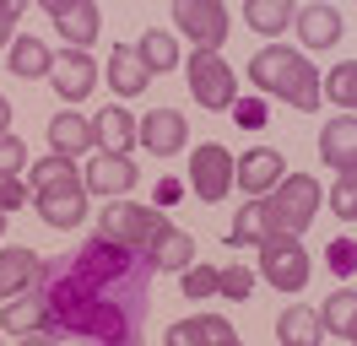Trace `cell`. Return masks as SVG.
Masks as SVG:
<instances>
[{
  "mask_svg": "<svg viewBox=\"0 0 357 346\" xmlns=\"http://www.w3.org/2000/svg\"><path fill=\"white\" fill-rule=\"evenodd\" d=\"M282 179H287V163L276 146H249L238 157V190H249V200H266Z\"/></svg>",
  "mask_w": 357,
  "mask_h": 346,
  "instance_id": "10",
  "label": "cell"
},
{
  "mask_svg": "<svg viewBox=\"0 0 357 346\" xmlns=\"http://www.w3.org/2000/svg\"><path fill=\"white\" fill-rule=\"evenodd\" d=\"M233 341H238V330L222 314H195V319L168 324V341L162 346H233Z\"/></svg>",
  "mask_w": 357,
  "mask_h": 346,
  "instance_id": "16",
  "label": "cell"
},
{
  "mask_svg": "<svg viewBox=\"0 0 357 346\" xmlns=\"http://www.w3.org/2000/svg\"><path fill=\"white\" fill-rule=\"evenodd\" d=\"M49 6V22L60 27V38L70 49H82V43L98 38V27H103V11L92 6V0H44Z\"/></svg>",
  "mask_w": 357,
  "mask_h": 346,
  "instance_id": "12",
  "label": "cell"
},
{
  "mask_svg": "<svg viewBox=\"0 0 357 346\" xmlns=\"http://www.w3.org/2000/svg\"><path fill=\"white\" fill-rule=\"evenodd\" d=\"M49 146H54V157H82V151H92V119H82V114H54L49 119Z\"/></svg>",
  "mask_w": 357,
  "mask_h": 346,
  "instance_id": "24",
  "label": "cell"
},
{
  "mask_svg": "<svg viewBox=\"0 0 357 346\" xmlns=\"http://www.w3.org/2000/svg\"><path fill=\"white\" fill-rule=\"evenodd\" d=\"M184 76H190L195 103L211 108V114H222V108L238 103V82H233V70H227L222 49H195V54H190V65H184Z\"/></svg>",
  "mask_w": 357,
  "mask_h": 346,
  "instance_id": "5",
  "label": "cell"
},
{
  "mask_svg": "<svg viewBox=\"0 0 357 346\" xmlns=\"http://www.w3.org/2000/svg\"><path fill=\"white\" fill-rule=\"evenodd\" d=\"M44 281V260L33 255L27 243H6L0 249V303L22 298L27 287H38Z\"/></svg>",
  "mask_w": 357,
  "mask_h": 346,
  "instance_id": "14",
  "label": "cell"
},
{
  "mask_svg": "<svg viewBox=\"0 0 357 346\" xmlns=\"http://www.w3.org/2000/svg\"><path fill=\"white\" fill-rule=\"evenodd\" d=\"M276 336H282V346H319L325 324H319V314H314L309 303H292V308H282V319H276Z\"/></svg>",
  "mask_w": 357,
  "mask_h": 346,
  "instance_id": "25",
  "label": "cell"
},
{
  "mask_svg": "<svg viewBox=\"0 0 357 346\" xmlns=\"http://www.w3.org/2000/svg\"><path fill=\"white\" fill-rule=\"evenodd\" d=\"M22 346H60V336H49V330H38V336H22Z\"/></svg>",
  "mask_w": 357,
  "mask_h": 346,
  "instance_id": "42",
  "label": "cell"
},
{
  "mask_svg": "<svg viewBox=\"0 0 357 346\" xmlns=\"http://www.w3.org/2000/svg\"><path fill=\"white\" fill-rule=\"evenodd\" d=\"M49 82H54V92H60L66 103H82L92 92V82H98V65H92L87 49H60L54 65H49Z\"/></svg>",
  "mask_w": 357,
  "mask_h": 346,
  "instance_id": "11",
  "label": "cell"
},
{
  "mask_svg": "<svg viewBox=\"0 0 357 346\" xmlns=\"http://www.w3.org/2000/svg\"><path fill=\"white\" fill-rule=\"evenodd\" d=\"M276 233H282V222H276V211H271V195H266V200H249L244 211L233 216L227 243H233V249H244V243H255V249H260V243H271Z\"/></svg>",
  "mask_w": 357,
  "mask_h": 346,
  "instance_id": "17",
  "label": "cell"
},
{
  "mask_svg": "<svg viewBox=\"0 0 357 346\" xmlns=\"http://www.w3.org/2000/svg\"><path fill=\"white\" fill-rule=\"evenodd\" d=\"M135 135H141V125H135L125 108H98V114H92V146L98 151L125 157V151L135 146Z\"/></svg>",
  "mask_w": 357,
  "mask_h": 346,
  "instance_id": "20",
  "label": "cell"
},
{
  "mask_svg": "<svg viewBox=\"0 0 357 346\" xmlns=\"http://www.w3.org/2000/svg\"><path fill=\"white\" fill-rule=\"evenodd\" d=\"M162 227H168V216L157 211V206H141V200H114L109 211L98 216V233L125 243V249H135V255H152Z\"/></svg>",
  "mask_w": 357,
  "mask_h": 346,
  "instance_id": "4",
  "label": "cell"
},
{
  "mask_svg": "<svg viewBox=\"0 0 357 346\" xmlns=\"http://www.w3.org/2000/svg\"><path fill=\"white\" fill-rule=\"evenodd\" d=\"M319 157L335 173H357V114H341L319 130Z\"/></svg>",
  "mask_w": 357,
  "mask_h": 346,
  "instance_id": "19",
  "label": "cell"
},
{
  "mask_svg": "<svg viewBox=\"0 0 357 346\" xmlns=\"http://www.w3.org/2000/svg\"><path fill=\"white\" fill-rule=\"evenodd\" d=\"M135 54H141V65H146V70L157 76V70H174V65H178V43H174V33L152 27V33H141Z\"/></svg>",
  "mask_w": 357,
  "mask_h": 346,
  "instance_id": "29",
  "label": "cell"
},
{
  "mask_svg": "<svg viewBox=\"0 0 357 346\" xmlns=\"http://www.w3.org/2000/svg\"><path fill=\"white\" fill-rule=\"evenodd\" d=\"M244 17L255 33H282V27H292V17H298V6H287V0H249L244 6Z\"/></svg>",
  "mask_w": 357,
  "mask_h": 346,
  "instance_id": "30",
  "label": "cell"
},
{
  "mask_svg": "<svg viewBox=\"0 0 357 346\" xmlns=\"http://www.w3.org/2000/svg\"><path fill=\"white\" fill-rule=\"evenodd\" d=\"M6 65H11V76H22V82H38V76H49V65H54V54H49L44 38H11V54H6Z\"/></svg>",
  "mask_w": 357,
  "mask_h": 346,
  "instance_id": "26",
  "label": "cell"
},
{
  "mask_svg": "<svg viewBox=\"0 0 357 346\" xmlns=\"http://www.w3.org/2000/svg\"><path fill=\"white\" fill-rule=\"evenodd\" d=\"M0 233H6V211H0Z\"/></svg>",
  "mask_w": 357,
  "mask_h": 346,
  "instance_id": "44",
  "label": "cell"
},
{
  "mask_svg": "<svg viewBox=\"0 0 357 346\" xmlns=\"http://www.w3.org/2000/svg\"><path fill=\"white\" fill-rule=\"evenodd\" d=\"M325 98H335L347 114H357V60H341L331 76H325Z\"/></svg>",
  "mask_w": 357,
  "mask_h": 346,
  "instance_id": "31",
  "label": "cell"
},
{
  "mask_svg": "<svg viewBox=\"0 0 357 346\" xmlns=\"http://www.w3.org/2000/svg\"><path fill=\"white\" fill-rule=\"evenodd\" d=\"M331 211H335V216H347V222L357 216V173H341V179H335V190H331Z\"/></svg>",
  "mask_w": 357,
  "mask_h": 346,
  "instance_id": "36",
  "label": "cell"
},
{
  "mask_svg": "<svg viewBox=\"0 0 357 346\" xmlns=\"http://www.w3.org/2000/svg\"><path fill=\"white\" fill-rule=\"evenodd\" d=\"M233 184H238V157L222 141H206V146L190 151V190L201 195L206 206H217Z\"/></svg>",
  "mask_w": 357,
  "mask_h": 346,
  "instance_id": "7",
  "label": "cell"
},
{
  "mask_svg": "<svg viewBox=\"0 0 357 346\" xmlns=\"http://www.w3.org/2000/svg\"><path fill=\"white\" fill-rule=\"evenodd\" d=\"M249 82L260 86V98H282V103L303 108V114H314L325 103V76L309 65L303 49H287V43H266L249 60Z\"/></svg>",
  "mask_w": 357,
  "mask_h": 346,
  "instance_id": "2",
  "label": "cell"
},
{
  "mask_svg": "<svg viewBox=\"0 0 357 346\" xmlns=\"http://www.w3.org/2000/svg\"><path fill=\"white\" fill-rule=\"evenodd\" d=\"M292 27H298V43L331 49V43L341 38V11H335V6H303V11L292 17Z\"/></svg>",
  "mask_w": 357,
  "mask_h": 346,
  "instance_id": "23",
  "label": "cell"
},
{
  "mask_svg": "<svg viewBox=\"0 0 357 346\" xmlns=\"http://www.w3.org/2000/svg\"><path fill=\"white\" fill-rule=\"evenodd\" d=\"M178 287H184V298H211V292H222V271L217 265H190Z\"/></svg>",
  "mask_w": 357,
  "mask_h": 346,
  "instance_id": "33",
  "label": "cell"
},
{
  "mask_svg": "<svg viewBox=\"0 0 357 346\" xmlns=\"http://www.w3.org/2000/svg\"><path fill=\"white\" fill-rule=\"evenodd\" d=\"M233 119H238V130H260L266 125V98L260 92H238V103L227 108Z\"/></svg>",
  "mask_w": 357,
  "mask_h": 346,
  "instance_id": "34",
  "label": "cell"
},
{
  "mask_svg": "<svg viewBox=\"0 0 357 346\" xmlns=\"http://www.w3.org/2000/svg\"><path fill=\"white\" fill-rule=\"evenodd\" d=\"M44 298H49V336H76V341L92 346H141V314H146V298H119V292H103L92 287L76 265H44Z\"/></svg>",
  "mask_w": 357,
  "mask_h": 346,
  "instance_id": "1",
  "label": "cell"
},
{
  "mask_svg": "<svg viewBox=\"0 0 357 346\" xmlns=\"http://www.w3.org/2000/svg\"><path fill=\"white\" fill-rule=\"evenodd\" d=\"M27 195H33V190H27L22 179H0V211L11 216L17 206H27Z\"/></svg>",
  "mask_w": 357,
  "mask_h": 346,
  "instance_id": "39",
  "label": "cell"
},
{
  "mask_svg": "<svg viewBox=\"0 0 357 346\" xmlns=\"http://www.w3.org/2000/svg\"><path fill=\"white\" fill-rule=\"evenodd\" d=\"M6 130H11V103L0 98V135H6Z\"/></svg>",
  "mask_w": 357,
  "mask_h": 346,
  "instance_id": "43",
  "label": "cell"
},
{
  "mask_svg": "<svg viewBox=\"0 0 357 346\" xmlns=\"http://www.w3.org/2000/svg\"><path fill=\"white\" fill-rule=\"evenodd\" d=\"M233 346H238V341H233Z\"/></svg>",
  "mask_w": 357,
  "mask_h": 346,
  "instance_id": "46",
  "label": "cell"
},
{
  "mask_svg": "<svg viewBox=\"0 0 357 346\" xmlns=\"http://www.w3.org/2000/svg\"><path fill=\"white\" fill-rule=\"evenodd\" d=\"M152 200H157V211H162V206H174V200H178V179H157Z\"/></svg>",
  "mask_w": 357,
  "mask_h": 346,
  "instance_id": "41",
  "label": "cell"
},
{
  "mask_svg": "<svg viewBox=\"0 0 357 346\" xmlns=\"http://www.w3.org/2000/svg\"><path fill=\"white\" fill-rule=\"evenodd\" d=\"M82 184H87V195H125L135 184V163L130 157H114V151H92Z\"/></svg>",
  "mask_w": 357,
  "mask_h": 346,
  "instance_id": "18",
  "label": "cell"
},
{
  "mask_svg": "<svg viewBox=\"0 0 357 346\" xmlns=\"http://www.w3.org/2000/svg\"><path fill=\"white\" fill-rule=\"evenodd\" d=\"M319 324H325L331 336H341V341H352V330H357V292H352V287H341V292H331V298H325Z\"/></svg>",
  "mask_w": 357,
  "mask_h": 346,
  "instance_id": "28",
  "label": "cell"
},
{
  "mask_svg": "<svg viewBox=\"0 0 357 346\" xmlns=\"http://www.w3.org/2000/svg\"><path fill=\"white\" fill-rule=\"evenodd\" d=\"M319 200H325V190H319V179H314V173H287V179L271 190V211H276V222H282V233L298 238L314 222Z\"/></svg>",
  "mask_w": 357,
  "mask_h": 346,
  "instance_id": "6",
  "label": "cell"
},
{
  "mask_svg": "<svg viewBox=\"0 0 357 346\" xmlns=\"http://www.w3.org/2000/svg\"><path fill=\"white\" fill-rule=\"evenodd\" d=\"M27 168V146L17 135H0V179H22Z\"/></svg>",
  "mask_w": 357,
  "mask_h": 346,
  "instance_id": "37",
  "label": "cell"
},
{
  "mask_svg": "<svg viewBox=\"0 0 357 346\" xmlns=\"http://www.w3.org/2000/svg\"><path fill=\"white\" fill-rule=\"evenodd\" d=\"M22 17H27V6H22V0H0V49L11 43V27H17Z\"/></svg>",
  "mask_w": 357,
  "mask_h": 346,
  "instance_id": "40",
  "label": "cell"
},
{
  "mask_svg": "<svg viewBox=\"0 0 357 346\" xmlns=\"http://www.w3.org/2000/svg\"><path fill=\"white\" fill-rule=\"evenodd\" d=\"M33 211L54 222V227H76L87 216V184H49V190H33Z\"/></svg>",
  "mask_w": 357,
  "mask_h": 346,
  "instance_id": "13",
  "label": "cell"
},
{
  "mask_svg": "<svg viewBox=\"0 0 357 346\" xmlns=\"http://www.w3.org/2000/svg\"><path fill=\"white\" fill-rule=\"evenodd\" d=\"M184 141H190V125H184L178 108H152L141 119V146L152 157H174V151H184Z\"/></svg>",
  "mask_w": 357,
  "mask_h": 346,
  "instance_id": "15",
  "label": "cell"
},
{
  "mask_svg": "<svg viewBox=\"0 0 357 346\" xmlns=\"http://www.w3.org/2000/svg\"><path fill=\"white\" fill-rule=\"evenodd\" d=\"M76 179H82V168H76L70 157H54V151H49L44 163L33 168V190H49V184H76Z\"/></svg>",
  "mask_w": 357,
  "mask_h": 346,
  "instance_id": "32",
  "label": "cell"
},
{
  "mask_svg": "<svg viewBox=\"0 0 357 346\" xmlns=\"http://www.w3.org/2000/svg\"><path fill=\"white\" fill-rule=\"evenodd\" d=\"M109 86L119 92V98H141V92L152 86V70L141 65L135 43H114V54H109Z\"/></svg>",
  "mask_w": 357,
  "mask_h": 346,
  "instance_id": "22",
  "label": "cell"
},
{
  "mask_svg": "<svg viewBox=\"0 0 357 346\" xmlns=\"http://www.w3.org/2000/svg\"><path fill=\"white\" fill-rule=\"evenodd\" d=\"M260 271H266V281L276 292H298L309 281V249L292 233H276L271 243H260Z\"/></svg>",
  "mask_w": 357,
  "mask_h": 346,
  "instance_id": "8",
  "label": "cell"
},
{
  "mask_svg": "<svg viewBox=\"0 0 357 346\" xmlns=\"http://www.w3.org/2000/svg\"><path fill=\"white\" fill-rule=\"evenodd\" d=\"M0 324H6L11 336H38V330L49 324V298H44V287H27L22 298L0 303Z\"/></svg>",
  "mask_w": 357,
  "mask_h": 346,
  "instance_id": "21",
  "label": "cell"
},
{
  "mask_svg": "<svg viewBox=\"0 0 357 346\" xmlns=\"http://www.w3.org/2000/svg\"><path fill=\"white\" fill-rule=\"evenodd\" d=\"M157 271H190L195 265V238L184 233V227H162V238L152 243V255H146Z\"/></svg>",
  "mask_w": 357,
  "mask_h": 346,
  "instance_id": "27",
  "label": "cell"
},
{
  "mask_svg": "<svg viewBox=\"0 0 357 346\" xmlns=\"http://www.w3.org/2000/svg\"><path fill=\"white\" fill-rule=\"evenodd\" d=\"M174 17H178V33H190L195 49H217V43H227L222 0H174Z\"/></svg>",
  "mask_w": 357,
  "mask_h": 346,
  "instance_id": "9",
  "label": "cell"
},
{
  "mask_svg": "<svg viewBox=\"0 0 357 346\" xmlns=\"http://www.w3.org/2000/svg\"><path fill=\"white\" fill-rule=\"evenodd\" d=\"M325 265H331L335 276H352L357 271V238H331L325 243Z\"/></svg>",
  "mask_w": 357,
  "mask_h": 346,
  "instance_id": "35",
  "label": "cell"
},
{
  "mask_svg": "<svg viewBox=\"0 0 357 346\" xmlns=\"http://www.w3.org/2000/svg\"><path fill=\"white\" fill-rule=\"evenodd\" d=\"M70 265H76L92 287L119 292V298H146V281H152V271H157L146 255H135V249H125V243H114V238H103V233H92L87 243L70 255Z\"/></svg>",
  "mask_w": 357,
  "mask_h": 346,
  "instance_id": "3",
  "label": "cell"
},
{
  "mask_svg": "<svg viewBox=\"0 0 357 346\" xmlns=\"http://www.w3.org/2000/svg\"><path fill=\"white\" fill-rule=\"evenodd\" d=\"M249 292H255V271H249V265H227V271H222V298L244 303Z\"/></svg>",
  "mask_w": 357,
  "mask_h": 346,
  "instance_id": "38",
  "label": "cell"
},
{
  "mask_svg": "<svg viewBox=\"0 0 357 346\" xmlns=\"http://www.w3.org/2000/svg\"><path fill=\"white\" fill-rule=\"evenodd\" d=\"M352 346H357V330H352Z\"/></svg>",
  "mask_w": 357,
  "mask_h": 346,
  "instance_id": "45",
  "label": "cell"
}]
</instances>
